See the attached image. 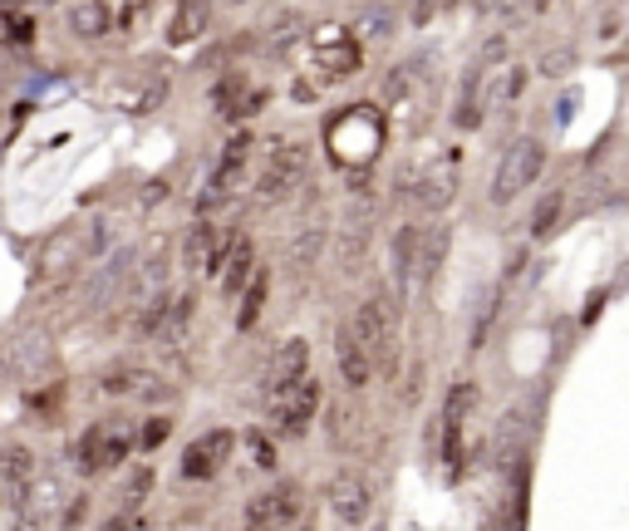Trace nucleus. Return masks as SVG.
<instances>
[{"label": "nucleus", "mask_w": 629, "mask_h": 531, "mask_svg": "<svg viewBox=\"0 0 629 531\" xmlns=\"http://www.w3.org/2000/svg\"><path fill=\"white\" fill-rule=\"evenodd\" d=\"M458 197V168H433L413 182V207L428 212V217H443Z\"/></svg>", "instance_id": "ddd939ff"}, {"label": "nucleus", "mask_w": 629, "mask_h": 531, "mask_svg": "<svg viewBox=\"0 0 629 531\" xmlns=\"http://www.w3.org/2000/svg\"><path fill=\"white\" fill-rule=\"evenodd\" d=\"M207 25H212V0H177L168 20V40L172 45H192V40L207 35Z\"/></svg>", "instance_id": "f3484780"}, {"label": "nucleus", "mask_w": 629, "mask_h": 531, "mask_svg": "<svg viewBox=\"0 0 629 531\" xmlns=\"http://www.w3.org/2000/svg\"><path fill=\"white\" fill-rule=\"evenodd\" d=\"M231 448H236V433H231V428H212V433H202V438L187 443V453H182V477H192V482L217 477V472L227 468Z\"/></svg>", "instance_id": "1a4fd4ad"}, {"label": "nucleus", "mask_w": 629, "mask_h": 531, "mask_svg": "<svg viewBox=\"0 0 629 531\" xmlns=\"http://www.w3.org/2000/svg\"><path fill=\"white\" fill-rule=\"evenodd\" d=\"M359 35H374V40H389L394 30H389V10L379 5V10H364L359 15Z\"/></svg>", "instance_id": "2f4dec72"}, {"label": "nucleus", "mask_w": 629, "mask_h": 531, "mask_svg": "<svg viewBox=\"0 0 629 531\" xmlns=\"http://www.w3.org/2000/svg\"><path fill=\"white\" fill-rule=\"evenodd\" d=\"M148 10H153V0H128V25H138Z\"/></svg>", "instance_id": "e433bc0d"}, {"label": "nucleus", "mask_w": 629, "mask_h": 531, "mask_svg": "<svg viewBox=\"0 0 629 531\" xmlns=\"http://www.w3.org/2000/svg\"><path fill=\"white\" fill-rule=\"evenodd\" d=\"M541 168H546V143L541 138H516L497 163V177H492V192H487L492 207H512L516 197L541 177Z\"/></svg>", "instance_id": "20e7f679"}, {"label": "nucleus", "mask_w": 629, "mask_h": 531, "mask_svg": "<svg viewBox=\"0 0 629 531\" xmlns=\"http://www.w3.org/2000/svg\"><path fill=\"white\" fill-rule=\"evenodd\" d=\"M600 35H605V40H615V35H620V20H615V15H605V20H600Z\"/></svg>", "instance_id": "4c0bfd02"}, {"label": "nucleus", "mask_w": 629, "mask_h": 531, "mask_svg": "<svg viewBox=\"0 0 629 531\" xmlns=\"http://www.w3.org/2000/svg\"><path fill=\"white\" fill-rule=\"evenodd\" d=\"M477 384L472 379H462L453 384V394H448V404H443V433H448V468L458 472L462 468V428H467V413L477 409Z\"/></svg>", "instance_id": "9d476101"}, {"label": "nucleus", "mask_w": 629, "mask_h": 531, "mask_svg": "<svg viewBox=\"0 0 629 531\" xmlns=\"http://www.w3.org/2000/svg\"><path fill=\"white\" fill-rule=\"evenodd\" d=\"M561 207H566V192H556V187H551V192L536 202V212H531V236H536V241L556 232V222H561Z\"/></svg>", "instance_id": "cd10ccee"}, {"label": "nucleus", "mask_w": 629, "mask_h": 531, "mask_svg": "<svg viewBox=\"0 0 629 531\" xmlns=\"http://www.w3.org/2000/svg\"><path fill=\"white\" fill-rule=\"evenodd\" d=\"M335 369H340L344 389H364V384L374 379V354L359 345V335H354L349 325L335 335Z\"/></svg>", "instance_id": "f8f14e48"}, {"label": "nucleus", "mask_w": 629, "mask_h": 531, "mask_svg": "<svg viewBox=\"0 0 629 531\" xmlns=\"http://www.w3.org/2000/svg\"><path fill=\"white\" fill-rule=\"evenodd\" d=\"M369 246H374V202L359 197L344 217V227L335 232V266H340L344 281H354L364 266H369Z\"/></svg>", "instance_id": "39448f33"}, {"label": "nucleus", "mask_w": 629, "mask_h": 531, "mask_svg": "<svg viewBox=\"0 0 629 531\" xmlns=\"http://www.w3.org/2000/svg\"><path fill=\"white\" fill-rule=\"evenodd\" d=\"M187 320H192V295H172L168 320H163V330H158V345H172V340L187 330Z\"/></svg>", "instance_id": "c85d7f7f"}, {"label": "nucleus", "mask_w": 629, "mask_h": 531, "mask_svg": "<svg viewBox=\"0 0 629 531\" xmlns=\"http://www.w3.org/2000/svg\"><path fill=\"white\" fill-rule=\"evenodd\" d=\"M133 448H138V428H128L123 418H109V423H99V428L84 438V448H79V468L84 472H109V468H118Z\"/></svg>", "instance_id": "423d86ee"}, {"label": "nucleus", "mask_w": 629, "mask_h": 531, "mask_svg": "<svg viewBox=\"0 0 629 531\" xmlns=\"http://www.w3.org/2000/svg\"><path fill=\"white\" fill-rule=\"evenodd\" d=\"M349 330L359 335L364 350L374 354L379 369H394V359H399V295H389V291L364 295L359 310H354V320H349Z\"/></svg>", "instance_id": "f03ea898"}, {"label": "nucleus", "mask_w": 629, "mask_h": 531, "mask_svg": "<svg viewBox=\"0 0 629 531\" xmlns=\"http://www.w3.org/2000/svg\"><path fill=\"white\" fill-rule=\"evenodd\" d=\"M521 89H526V69H521V64H502L497 79L487 84V109H507V104H516Z\"/></svg>", "instance_id": "b1692460"}, {"label": "nucleus", "mask_w": 629, "mask_h": 531, "mask_svg": "<svg viewBox=\"0 0 629 531\" xmlns=\"http://www.w3.org/2000/svg\"><path fill=\"white\" fill-rule=\"evenodd\" d=\"M448 246H453V232H448L443 222H428V227H423V236H418V276H413L418 291H428V286L438 281V271H443V261H448Z\"/></svg>", "instance_id": "2eb2a0df"}, {"label": "nucleus", "mask_w": 629, "mask_h": 531, "mask_svg": "<svg viewBox=\"0 0 629 531\" xmlns=\"http://www.w3.org/2000/svg\"><path fill=\"white\" fill-rule=\"evenodd\" d=\"M566 69H575V50H551L541 59V74H551V79H561Z\"/></svg>", "instance_id": "473e14b6"}, {"label": "nucleus", "mask_w": 629, "mask_h": 531, "mask_svg": "<svg viewBox=\"0 0 629 531\" xmlns=\"http://www.w3.org/2000/svg\"><path fill=\"white\" fill-rule=\"evenodd\" d=\"M55 507H59V482L55 477H35V482L25 487V507H20V512L35 517V522H45Z\"/></svg>", "instance_id": "a878e982"}, {"label": "nucleus", "mask_w": 629, "mask_h": 531, "mask_svg": "<svg viewBox=\"0 0 629 531\" xmlns=\"http://www.w3.org/2000/svg\"><path fill=\"white\" fill-rule=\"evenodd\" d=\"M379 148H384V118L374 114V104H354L340 118H330V158L344 173L364 177L374 168Z\"/></svg>", "instance_id": "f257e3e1"}, {"label": "nucleus", "mask_w": 629, "mask_h": 531, "mask_svg": "<svg viewBox=\"0 0 629 531\" xmlns=\"http://www.w3.org/2000/svg\"><path fill=\"white\" fill-rule=\"evenodd\" d=\"M261 300H266V276H256L251 286H246V300H241V330H251L256 325V315H261Z\"/></svg>", "instance_id": "c756f323"}, {"label": "nucleus", "mask_w": 629, "mask_h": 531, "mask_svg": "<svg viewBox=\"0 0 629 531\" xmlns=\"http://www.w3.org/2000/svg\"><path fill=\"white\" fill-rule=\"evenodd\" d=\"M74 5H79V0H74Z\"/></svg>", "instance_id": "58836bf2"}, {"label": "nucleus", "mask_w": 629, "mask_h": 531, "mask_svg": "<svg viewBox=\"0 0 629 531\" xmlns=\"http://www.w3.org/2000/svg\"><path fill=\"white\" fill-rule=\"evenodd\" d=\"M251 158H256V138L251 133H236L227 148H222V158H217V173H212V187L202 192V212L212 207V202H227L231 192L246 182V168H251Z\"/></svg>", "instance_id": "0eeeda50"}, {"label": "nucleus", "mask_w": 629, "mask_h": 531, "mask_svg": "<svg viewBox=\"0 0 629 531\" xmlns=\"http://www.w3.org/2000/svg\"><path fill=\"white\" fill-rule=\"evenodd\" d=\"M0 477H10V482H20V487H30L40 468H35V453L25 448V443H10V448H0Z\"/></svg>", "instance_id": "393cba45"}, {"label": "nucleus", "mask_w": 629, "mask_h": 531, "mask_svg": "<svg viewBox=\"0 0 629 531\" xmlns=\"http://www.w3.org/2000/svg\"><path fill=\"white\" fill-rule=\"evenodd\" d=\"M325 497H330L335 522H344V527H364V522H369V512H374V487H369L359 472H335Z\"/></svg>", "instance_id": "6e6552de"}, {"label": "nucleus", "mask_w": 629, "mask_h": 531, "mask_svg": "<svg viewBox=\"0 0 629 531\" xmlns=\"http://www.w3.org/2000/svg\"><path fill=\"white\" fill-rule=\"evenodd\" d=\"M133 527H138V517H133V512H118V517H109L99 531H133Z\"/></svg>", "instance_id": "c9c22d12"}, {"label": "nucleus", "mask_w": 629, "mask_h": 531, "mask_svg": "<svg viewBox=\"0 0 629 531\" xmlns=\"http://www.w3.org/2000/svg\"><path fill=\"white\" fill-rule=\"evenodd\" d=\"M418 236H423V227H413V222H403L399 232H394V295H399V300L413 295V276H418Z\"/></svg>", "instance_id": "a211bd4d"}, {"label": "nucleus", "mask_w": 629, "mask_h": 531, "mask_svg": "<svg viewBox=\"0 0 629 531\" xmlns=\"http://www.w3.org/2000/svg\"><path fill=\"white\" fill-rule=\"evenodd\" d=\"M320 251H325V227H320V222L300 227V236H290V251H286L290 271H310Z\"/></svg>", "instance_id": "5701e85b"}, {"label": "nucleus", "mask_w": 629, "mask_h": 531, "mask_svg": "<svg viewBox=\"0 0 629 531\" xmlns=\"http://www.w3.org/2000/svg\"><path fill=\"white\" fill-rule=\"evenodd\" d=\"M482 79H487V64H482V59H472V64L462 69L458 104H453V123H458V128H477V123H482V109H487Z\"/></svg>", "instance_id": "dca6fc26"}, {"label": "nucleus", "mask_w": 629, "mask_h": 531, "mask_svg": "<svg viewBox=\"0 0 629 531\" xmlns=\"http://www.w3.org/2000/svg\"><path fill=\"white\" fill-rule=\"evenodd\" d=\"M10 364H15L20 374H40V369L50 364V345H45V335H25V340H15V345H10Z\"/></svg>", "instance_id": "bb28decb"}, {"label": "nucleus", "mask_w": 629, "mask_h": 531, "mask_svg": "<svg viewBox=\"0 0 629 531\" xmlns=\"http://www.w3.org/2000/svg\"><path fill=\"white\" fill-rule=\"evenodd\" d=\"M251 271H256V251H251V236L246 232H231V251H227V266L217 276L222 295H241L251 286Z\"/></svg>", "instance_id": "6ab92c4d"}, {"label": "nucleus", "mask_w": 629, "mask_h": 531, "mask_svg": "<svg viewBox=\"0 0 629 531\" xmlns=\"http://www.w3.org/2000/svg\"><path fill=\"white\" fill-rule=\"evenodd\" d=\"M69 30H74L79 40H104V35H109V5H104V0H79V5L69 10Z\"/></svg>", "instance_id": "4be33fe9"}, {"label": "nucleus", "mask_w": 629, "mask_h": 531, "mask_svg": "<svg viewBox=\"0 0 629 531\" xmlns=\"http://www.w3.org/2000/svg\"><path fill=\"white\" fill-rule=\"evenodd\" d=\"M133 256H138L133 246H118L114 256L89 276V286H84V305H109V300L118 295V286L128 281V271H133Z\"/></svg>", "instance_id": "4468645a"}, {"label": "nucleus", "mask_w": 629, "mask_h": 531, "mask_svg": "<svg viewBox=\"0 0 629 531\" xmlns=\"http://www.w3.org/2000/svg\"><path fill=\"white\" fill-rule=\"evenodd\" d=\"M315 413H320V384L305 374V379L290 389L286 404L276 409V428H281L286 438H300V433L310 428V418H315Z\"/></svg>", "instance_id": "9b49d317"}, {"label": "nucleus", "mask_w": 629, "mask_h": 531, "mask_svg": "<svg viewBox=\"0 0 629 531\" xmlns=\"http://www.w3.org/2000/svg\"><path fill=\"white\" fill-rule=\"evenodd\" d=\"M310 168V143L300 138H271V148H261V168H256V197L261 202H281L295 192V182Z\"/></svg>", "instance_id": "7ed1b4c3"}, {"label": "nucleus", "mask_w": 629, "mask_h": 531, "mask_svg": "<svg viewBox=\"0 0 629 531\" xmlns=\"http://www.w3.org/2000/svg\"><path fill=\"white\" fill-rule=\"evenodd\" d=\"M168 438V418H148V428L138 433V448H158Z\"/></svg>", "instance_id": "72a5a7b5"}, {"label": "nucleus", "mask_w": 629, "mask_h": 531, "mask_svg": "<svg viewBox=\"0 0 629 531\" xmlns=\"http://www.w3.org/2000/svg\"><path fill=\"white\" fill-rule=\"evenodd\" d=\"M300 512V487H276L266 497L251 502V527H266V522H290Z\"/></svg>", "instance_id": "412c9836"}, {"label": "nucleus", "mask_w": 629, "mask_h": 531, "mask_svg": "<svg viewBox=\"0 0 629 531\" xmlns=\"http://www.w3.org/2000/svg\"><path fill=\"white\" fill-rule=\"evenodd\" d=\"M217 246H222V236H217V227H212L207 217L192 222V232L182 241V271H207L212 256H217Z\"/></svg>", "instance_id": "aec40b11"}, {"label": "nucleus", "mask_w": 629, "mask_h": 531, "mask_svg": "<svg viewBox=\"0 0 629 531\" xmlns=\"http://www.w3.org/2000/svg\"><path fill=\"white\" fill-rule=\"evenodd\" d=\"M251 458H256V468H276V448H271V438H256V433H251Z\"/></svg>", "instance_id": "f704fd0d"}, {"label": "nucleus", "mask_w": 629, "mask_h": 531, "mask_svg": "<svg viewBox=\"0 0 629 531\" xmlns=\"http://www.w3.org/2000/svg\"><path fill=\"white\" fill-rule=\"evenodd\" d=\"M143 379H148V374H138V369H109V374H104V379H99V389H104V394H128V389H138V384H143Z\"/></svg>", "instance_id": "7c9ffc66"}]
</instances>
